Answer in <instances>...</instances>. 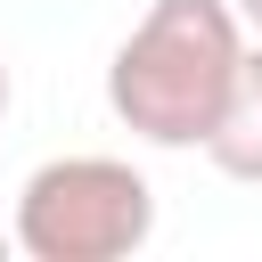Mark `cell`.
Returning <instances> with one entry per match:
<instances>
[{"mask_svg": "<svg viewBox=\"0 0 262 262\" xmlns=\"http://www.w3.org/2000/svg\"><path fill=\"white\" fill-rule=\"evenodd\" d=\"M237 66L246 16L229 0H147V16L106 57V106L147 147H205Z\"/></svg>", "mask_w": 262, "mask_h": 262, "instance_id": "6da1fadb", "label": "cell"}, {"mask_svg": "<svg viewBox=\"0 0 262 262\" xmlns=\"http://www.w3.org/2000/svg\"><path fill=\"white\" fill-rule=\"evenodd\" d=\"M8 229L25 262H123L156 237V188L123 156H49L25 172Z\"/></svg>", "mask_w": 262, "mask_h": 262, "instance_id": "7a4b0ae2", "label": "cell"}, {"mask_svg": "<svg viewBox=\"0 0 262 262\" xmlns=\"http://www.w3.org/2000/svg\"><path fill=\"white\" fill-rule=\"evenodd\" d=\"M205 156H213V172L262 188V49H246V66H237V82L205 131Z\"/></svg>", "mask_w": 262, "mask_h": 262, "instance_id": "3957f363", "label": "cell"}, {"mask_svg": "<svg viewBox=\"0 0 262 262\" xmlns=\"http://www.w3.org/2000/svg\"><path fill=\"white\" fill-rule=\"evenodd\" d=\"M237 16H246V33H262V0H229Z\"/></svg>", "mask_w": 262, "mask_h": 262, "instance_id": "277c9868", "label": "cell"}, {"mask_svg": "<svg viewBox=\"0 0 262 262\" xmlns=\"http://www.w3.org/2000/svg\"><path fill=\"white\" fill-rule=\"evenodd\" d=\"M0 123H8V66H0Z\"/></svg>", "mask_w": 262, "mask_h": 262, "instance_id": "5b68a950", "label": "cell"}, {"mask_svg": "<svg viewBox=\"0 0 262 262\" xmlns=\"http://www.w3.org/2000/svg\"><path fill=\"white\" fill-rule=\"evenodd\" d=\"M8 246H16V229H0V254H8Z\"/></svg>", "mask_w": 262, "mask_h": 262, "instance_id": "8992f818", "label": "cell"}]
</instances>
